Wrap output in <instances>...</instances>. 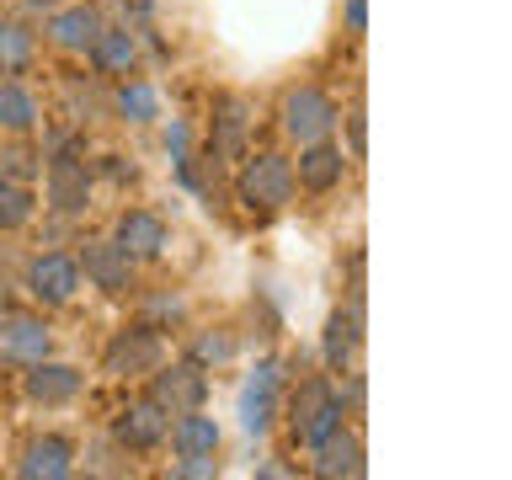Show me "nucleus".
<instances>
[{
  "mask_svg": "<svg viewBox=\"0 0 512 480\" xmlns=\"http://www.w3.org/2000/svg\"><path fill=\"white\" fill-rule=\"evenodd\" d=\"M27 480H64L75 470V448L64 443V438H38V443H27V454H22V464H16Z\"/></svg>",
  "mask_w": 512,
  "mask_h": 480,
  "instance_id": "4468645a",
  "label": "nucleus"
},
{
  "mask_svg": "<svg viewBox=\"0 0 512 480\" xmlns=\"http://www.w3.org/2000/svg\"><path fill=\"white\" fill-rule=\"evenodd\" d=\"M134 54H139V48H134V32H128V27H102V32H96V43H91V59H96V70H102V75H123V70H134Z\"/></svg>",
  "mask_w": 512,
  "mask_h": 480,
  "instance_id": "a211bd4d",
  "label": "nucleus"
},
{
  "mask_svg": "<svg viewBox=\"0 0 512 480\" xmlns=\"http://www.w3.org/2000/svg\"><path fill=\"white\" fill-rule=\"evenodd\" d=\"M118 251L128 256V262H150V256L166 251V224H160L155 214H144V208L123 214L118 219Z\"/></svg>",
  "mask_w": 512,
  "mask_h": 480,
  "instance_id": "9b49d317",
  "label": "nucleus"
},
{
  "mask_svg": "<svg viewBox=\"0 0 512 480\" xmlns=\"http://www.w3.org/2000/svg\"><path fill=\"white\" fill-rule=\"evenodd\" d=\"M336 427H342V395H336L326 379H304L299 395H294V438L304 448H315V443H326Z\"/></svg>",
  "mask_w": 512,
  "mask_h": 480,
  "instance_id": "f257e3e1",
  "label": "nucleus"
},
{
  "mask_svg": "<svg viewBox=\"0 0 512 480\" xmlns=\"http://www.w3.org/2000/svg\"><path fill=\"white\" fill-rule=\"evenodd\" d=\"M347 27H352V32L368 27V0H347Z\"/></svg>",
  "mask_w": 512,
  "mask_h": 480,
  "instance_id": "bb28decb",
  "label": "nucleus"
},
{
  "mask_svg": "<svg viewBox=\"0 0 512 480\" xmlns=\"http://www.w3.org/2000/svg\"><path fill=\"white\" fill-rule=\"evenodd\" d=\"M86 278L96 288H107V294H123L128 278H134V267H128V256L118 251V240H112V246H86Z\"/></svg>",
  "mask_w": 512,
  "mask_h": 480,
  "instance_id": "2eb2a0df",
  "label": "nucleus"
},
{
  "mask_svg": "<svg viewBox=\"0 0 512 480\" xmlns=\"http://www.w3.org/2000/svg\"><path fill=\"white\" fill-rule=\"evenodd\" d=\"M219 155H240L246 150V102L240 96H224L219 102V139H214Z\"/></svg>",
  "mask_w": 512,
  "mask_h": 480,
  "instance_id": "4be33fe9",
  "label": "nucleus"
},
{
  "mask_svg": "<svg viewBox=\"0 0 512 480\" xmlns=\"http://www.w3.org/2000/svg\"><path fill=\"white\" fill-rule=\"evenodd\" d=\"M80 390H86V374L70 363H32V374H27V395L38 400V406H64V400H75Z\"/></svg>",
  "mask_w": 512,
  "mask_h": 480,
  "instance_id": "1a4fd4ad",
  "label": "nucleus"
},
{
  "mask_svg": "<svg viewBox=\"0 0 512 480\" xmlns=\"http://www.w3.org/2000/svg\"><path fill=\"white\" fill-rule=\"evenodd\" d=\"M0 123H6L11 134H27V128L38 123V102H32L16 80H0Z\"/></svg>",
  "mask_w": 512,
  "mask_h": 480,
  "instance_id": "412c9836",
  "label": "nucleus"
},
{
  "mask_svg": "<svg viewBox=\"0 0 512 480\" xmlns=\"http://www.w3.org/2000/svg\"><path fill=\"white\" fill-rule=\"evenodd\" d=\"M336 102L326 91H315V86H299V91H288V102H283V128H288V139H299V144H315V139H326L331 128H336Z\"/></svg>",
  "mask_w": 512,
  "mask_h": 480,
  "instance_id": "7ed1b4c3",
  "label": "nucleus"
},
{
  "mask_svg": "<svg viewBox=\"0 0 512 480\" xmlns=\"http://www.w3.org/2000/svg\"><path fill=\"white\" fill-rule=\"evenodd\" d=\"M203 395H208V379H203L198 363H171V368H160L155 384H150V400L171 416L176 411H198Z\"/></svg>",
  "mask_w": 512,
  "mask_h": 480,
  "instance_id": "20e7f679",
  "label": "nucleus"
},
{
  "mask_svg": "<svg viewBox=\"0 0 512 480\" xmlns=\"http://www.w3.org/2000/svg\"><path fill=\"white\" fill-rule=\"evenodd\" d=\"M198 363H224V358H235V342L230 336H198Z\"/></svg>",
  "mask_w": 512,
  "mask_h": 480,
  "instance_id": "a878e982",
  "label": "nucleus"
},
{
  "mask_svg": "<svg viewBox=\"0 0 512 480\" xmlns=\"http://www.w3.org/2000/svg\"><path fill=\"white\" fill-rule=\"evenodd\" d=\"M342 171H347V160L336 144L326 139H315V144H304V155H299V182L310 187V192H331L336 182H342Z\"/></svg>",
  "mask_w": 512,
  "mask_h": 480,
  "instance_id": "f8f14e48",
  "label": "nucleus"
},
{
  "mask_svg": "<svg viewBox=\"0 0 512 480\" xmlns=\"http://www.w3.org/2000/svg\"><path fill=\"white\" fill-rule=\"evenodd\" d=\"M347 134H352V155H363V112H352V118H347Z\"/></svg>",
  "mask_w": 512,
  "mask_h": 480,
  "instance_id": "c85d7f7f",
  "label": "nucleus"
},
{
  "mask_svg": "<svg viewBox=\"0 0 512 480\" xmlns=\"http://www.w3.org/2000/svg\"><path fill=\"white\" fill-rule=\"evenodd\" d=\"M118 112H123V118H134V123L155 118V112H160V96H155V86H144V80H128V86L118 91Z\"/></svg>",
  "mask_w": 512,
  "mask_h": 480,
  "instance_id": "b1692460",
  "label": "nucleus"
},
{
  "mask_svg": "<svg viewBox=\"0 0 512 480\" xmlns=\"http://www.w3.org/2000/svg\"><path fill=\"white\" fill-rule=\"evenodd\" d=\"M27 59H32V38L22 27L0 22V70H22Z\"/></svg>",
  "mask_w": 512,
  "mask_h": 480,
  "instance_id": "393cba45",
  "label": "nucleus"
},
{
  "mask_svg": "<svg viewBox=\"0 0 512 480\" xmlns=\"http://www.w3.org/2000/svg\"><path fill=\"white\" fill-rule=\"evenodd\" d=\"M160 363V331L155 326H134L107 347V374H144Z\"/></svg>",
  "mask_w": 512,
  "mask_h": 480,
  "instance_id": "6e6552de",
  "label": "nucleus"
},
{
  "mask_svg": "<svg viewBox=\"0 0 512 480\" xmlns=\"http://www.w3.org/2000/svg\"><path fill=\"white\" fill-rule=\"evenodd\" d=\"M86 166H75V160H54V171H48V198L54 208L64 214H75V208H86Z\"/></svg>",
  "mask_w": 512,
  "mask_h": 480,
  "instance_id": "aec40b11",
  "label": "nucleus"
},
{
  "mask_svg": "<svg viewBox=\"0 0 512 480\" xmlns=\"http://www.w3.org/2000/svg\"><path fill=\"white\" fill-rule=\"evenodd\" d=\"M315 475H347V480H358L363 475V443H358V432H342L336 427L326 443H315Z\"/></svg>",
  "mask_w": 512,
  "mask_h": 480,
  "instance_id": "ddd939ff",
  "label": "nucleus"
},
{
  "mask_svg": "<svg viewBox=\"0 0 512 480\" xmlns=\"http://www.w3.org/2000/svg\"><path fill=\"white\" fill-rule=\"evenodd\" d=\"M278 384H283V368L267 358L246 379V390H240V427H246L251 438H262V432L272 427V411H278Z\"/></svg>",
  "mask_w": 512,
  "mask_h": 480,
  "instance_id": "39448f33",
  "label": "nucleus"
},
{
  "mask_svg": "<svg viewBox=\"0 0 512 480\" xmlns=\"http://www.w3.org/2000/svg\"><path fill=\"white\" fill-rule=\"evenodd\" d=\"M96 32H102V16H96L91 6H70V11H59L54 22H48V38H54L59 48H91Z\"/></svg>",
  "mask_w": 512,
  "mask_h": 480,
  "instance_id": "f3484780",
  "label": "nucleus"
},
{
  "mask_svg": "<svg viewBox=\"0 0 512 480\" xmlns=\"http://www.w3.org/2000/svg\"><path fill=\"white\" fill-rule=\"evenodd\" d=\"M22 150H6V155H0V171H11V176H27V166H22Z\"/></svg>",
  "mask_w": 512,
  "mask_h": 480,
  "instance_id": "cd10ccee",
  "label": "nucleus"
},
{
  "mask_svg": "<svg viewBox=\"0 0 512 480\" xmlns=\"http://www.w3.org/2000/svg\"><path fill=\"white\" fill-rule=\"evenodd\" d=\"M294 198V166L283 155H256L246 171H240V203L251 214H278V208Z\"/></svg>",
  "mask_w": 512,
  "mask_h": 480,
  "instance_id": "f03ea898",
  "label": "nucleus"
},
{
  "mask_svg": "<svg viewBox=\"0 0 512 480\" xmlns=\"http://www.w3.org/2000/svg\"><path fill=\"white\" fill-rule=\"evenodd\" d=\"M48 326L32 315H0V358H22V363H38L48 358Z\"/></svg>",
  "mask_w": 512,
  "mask_h": 480,
  "instance_id": "9d476101",
  "label": "nucleus"
},
{
  "mask_svg": "<svg viewBox=\"0 0 512 480\" xmlns=\"http://www.w3.org/2000/svg\"><path fill=\"white\" fill-rule=\"evenodd\" d=\"M32 192L22 182H0V230H22V224L32 219Z\"/></svg>",
  "mask_w": 512,
  "mask_h": 480,
  "instance_id": "5701e85b",
  "label": "nucleus"
},
{
  "mask_svg": "<svg viewBox=\"0 0 512 480\" xmlns=\"http://www.w3.org/2000/svg\"><path fill=\"white\" fill-rule=\"evenodd\" d=\"M166 438L176 454H214L219 448V422L214 416H198V411H182V422L166 427Z\"/></svg>",
  "mask_w": 512,
  "mask_h": 480,
  "instance_id": "dca6fc26",
  "label": "nucleus"
},
{
  "mask_svg": "<svg viewBox=\"0 0 512 480\" xmlns=\"http://www.w3.org/2000/svg\"><path fill=\"white\" fill-rule=\"evenodd\" d=\"M27 6H59V0H27Z\"/></svg>",
  "mask_w": 512,
  "mask_h": 480,
  "instance_id": "c756f323",
  "label": "nucleus"
},
{
  "mask_svg": "<svg viewBox=\"0 0 512 480\" xmlns=\"http://www.w3.org/2000/svg\"><path fill=\"white\" fill-rule=\"evenodd\" d=\"M27 288H32L38 304H70L75 288H80V262L75 256L48 251V256H38V262L27 267Z\"/></svg>",
  "mask_w": 512,
  "mask_h": 480,
  "instance_id": "423d86ee",
  "label": "nucleus"
},
{
  "mask_svg": "<svg viewBox=\"0 0 512 480\" xmlns=\"http://www.w3.org/2000/svg\"><path fill=\"white\" fill-rule=\"evenodd\" d=\"M358 342H363L358 310H336V315L326 320V363H331V368H347L352 352H358Z\"/></svg>",
  "mask_w": 512,
  "mask_h": 480,
  "instance_id": "6ab92c4d",
  "label": "nucleus"
},
{
  "mask_svg": "<svg viewBox=\"0 0 512 480\" xmlns=\"http://www.w3.org/2000/svg\"><path fill=\"white\" fill-rule=\"evenodd\" d=\"M166 427H171V416L155 406V400H139V406H128L123 416H118V427H112V438H118L123 448H160L166 443Z\"/></svg>",
  "mask_w": 512,
  "mask_h": 480,
  "instance_id": "0eeeda50",
  "label": "nucleus"
}]
</instances>
